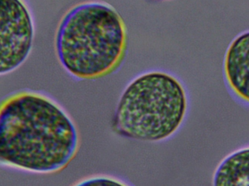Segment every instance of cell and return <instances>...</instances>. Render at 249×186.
<instances>
[{"label":"cell","instance_id":"7","mask_svg":"<svg viewBox=\"0 0 249 186\" xmlns=\"http://www.w3.org/2000/svg\"><path fill=\"white\" fill-rule=\"evenodd\" d=\"M72 186H131L118 177L109 175H96L86 177Z\"/></svg>","mask_w":249,"mask_h":186},{"label":"cell","instance_id":"2","mask_svg":"<svg viewBox=\"0 0 249 186\" xmlns=\"http://www.w3.org/2000/svg\"><path fill=\"white\" fill-rule=\"evenodd\" d=\"M122 16L108 3L89 1L71 7L60 22L55 39L63 68L77 80H95L120 68L127 49Z\"/></svg>","mask_w":249,"mask_h":186},{"label":"cell","instance_id":"8","mask_svg":"<svg viewBox=\"0 0 249 186\" xmlns=\"http://www.w3.org/2000/svg\"><path fill=\"white\" fill-rule=\"evenodd\" d=\"M161 1H164V0H161Z\"/></svg>","mask_w":249,"mask_h":186},{"label":"cell","instance_id":"5","mask_svg":"<svg viewBox=\"0 0 249 186\" xmlns=\"http://www.w3.org/2000/svg\"><path fill=\"white\" fill-rule=\"evenodd\" d=\"M223 75L231 94L249 106V30L230 43L224 57Z\"/></svg>","mask_w":249,"mask_h":186},{"label":"cell","instance_id":"3","mask_svg":"<svg viewBox=\"0 0 249 186\" xmlns=\"http://www.w3.org/2000/svg\"><path fill=\"white\" fill-rule=\"evenodd\" d=\"M188 109V93L180 79L163 70H150L132 79L124 87L112 129L129 140L165 141L180 130Z\"/></svg>","mask_w":249,"mask_h":186},{"label":"cell","instance_id":"4","mask_svg":"<svg viewBox=\"0 0 249 186\" xmlns=\"http://www.w3.org/2000/svg\"><path fill=\"white\" fill-rule=\"evenodd\" d=\"M34 35L33 20L23 0H0V75L24 62Z\"/></svg>","mask_w":249,"mask_h":186},{"label":"cell","instance_id":"1","mask_svg":"<svg viewBox=\"0 0 249 186\" xmlns=\"http://www.w3.org/2000/svg\"><path fill=\"white\" fill-rule=\"evenodd\" d=\"M69 113L42 93L18 92L0 102V165L36 174L61 172L78 153Z\"/></svg>","mask_w":249,"mask_h":186},{"label":"cell","instance_id":"6","mask_svg":"<svg viewBox=\"0 0 249 186\" xmlns=\"http://www.w3.org/2000/svg\"><path fill=\"white\" fill-rule=\"evenodd\" d=\"M213 186H249V146L230 153L220 162Z\"/></svg>","mask_w":249,"mask_h":186}]
</instances>
